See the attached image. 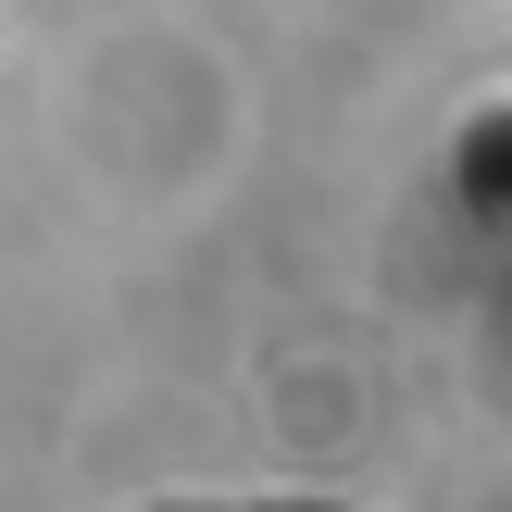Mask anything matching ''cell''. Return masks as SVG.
<instances>
[{"label":"cell","instance_id":"obj_1","mask_svg":"<svg viewBox=\"0 0 512 512\" xmlns=\"http://www.w3.org/2000/svg\"><path fill=\"white\" fill-rule=\"evenodd\" d=\"M238 512H338V500H238Z\"/></svg>","mask_w":512,"mask_h":512}]
</instances>
